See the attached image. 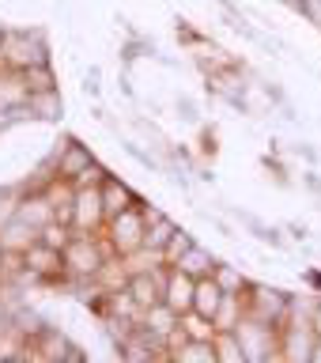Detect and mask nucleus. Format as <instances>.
<instances>
[{
  "label": "nucleus",
  "instance_id": "1",
  "mask_svg": "<svg viewBox=\"0 0 321 363\" xmlns=\"http://www.w3.org/2000/svg\"><path fill=\"white\" fill-rule=\"evenodd\" d=\"M106 257H110V250H106L102 231H76L72 242L64 246L68 284H95L102 265H106Z\"/></svg>",
  "mask_w": 321,
  "mask_h": 363
},
{
  "label": "nucleus",
  "instance_id": "2",
  "mask_svg": "<svg viewBox=\"0 0 321 363\" xmlns=\"http://www.w3.org/2000/svg\"><path fill=\"white\" fill-rule=\"evenodd\" d=\"M102 238H106V250L118 257H133L147 246V216H144V201L125 208L118 216H110L106 227H102Z\"/></svg>",
  "mask_w": 321,
  "mask_h": 363
},
{
  "label": "nucleus",
  "instance_id": "3",
  "mask_svg": "<svg viewBox=\"0 0 321 363\" xmlns=\"http://www.w3.org/2000/svg\"><path fill=\"white\" fill-rule=\"evenodd\" d=\"M235 337L246 352V363H276L280 359V325L265 322V318L246 314L235 325Z\"/></svg>",
  "mask_w": 321,
  "mask_h": 363
},
{
  "label": "nucleus",
  "instance_id": "4",
  "mask_svg": "<svg viewBox=\"0 0 321 363\" xmlns=\"http://www.w3.org/2000/svg\"><path fill=\"white\" fill-rule=\"evenodd\" d=\"M38 65H50V50H45V38L34 30H8L4 45H0V68H11V72H30Z\"/></svg>",
  "mask_w": 321,
  "mask_h": 363
},
{
  "label": "nucleus",
  "instance_id": "5",
  "mask_svg": "<svg viewBox=\"0 0 321 363\" xmlns=\"http://www.w3.org/2000/svg\"><path fill=\"white\" fill-rule=\"evenodd\" d=\"M23 265H27V272H30V280H34V284H68V272H64V250L45 246L42 238L27 250V254H23Z\"/></svg>",
  "mask_w": 321,
  "mask_h": 363
},
{
  "label": "nucleus",
  "instance_id": "6",
  "mask_svg": "<svg viewBox=\"0 0 321 363\" xmlns=\"http://www.w3.org/2000/svg\"><path fill=\"white\" fill-rule=\"evenodd\" d=\"M246 314L283 325V322H288V291L272 288V284H261V280H249V288H246Z\"/></svg>",
  "mask_w": 321,
  "mask_h": 363
},
{
  "label": "nucleus",
  "instance_id": "7",
  "mask_svg": "<svg viewBox=\"0 0 321 363\" xmlns=\"http://www.w3.org/2000/svg\"><path fill=\"white\" fill-rule=\"evenodd\" d=\"M106 204H102V186H79L72 201V227L76 231H102L106 227Z\"/></svg>",
  "mask_w": 321,
  "mask_h": 363
},
{
  "label": "nucleus",
  "instance_id": "8",
  "mask_svg": "<svg viewBox=\"0 0 321 363\" xmlns=\"http://www.w3.org/2000/svg\"><path fill=\"white\" fill-rule=\"evenodd\" d=\"M314 322H288L280 325V359L283 363H310V345H314Z\"/></svg>",
  "mask_w": 321,
  "mask_h": 363
},
{
  "label": "nucleus",
  "instance_id": "9",
  "mask_svg": "<svg viewBox=\"0 0 321 363\" xmlns=\"http://www.w3.org/2000/svg\"><path fill=\"white\" fill-rule=\"evenodd\" d=\"M27 340H30V345L23 348L27 356H38V359H84V352H79L64 333H57V329H45V333H30Z\"/></svg>",
  "mask_w": 321,
  "mask_h": 363
},
{
  "label": "nucleus",
  "instance_id": "10",
  "mask_svg": "<svg viewBox=\"0 0 321 363\" xmlns=\"http://www.w3.org/2000/svg\"><path fill=\"white\" fill-rule=\"evenodd\" d=\"M91 163H95V152H91L84 140H76V136H68V140L53 152V170L61 178H72V182L84 174Z\"/></svg>",
  "mask_w": 321,
  "mask_h": 363
},
{
  "label": "nucleus",
  "instance_id": "11",
  "mask_svg": "<svg viewBox=\"0 0 321 363\" xmlns=\"http://www.w3.org/2000/svg\"><path fill=\"white\" fill-rule=\"evenodd\" d=\"M16 216L23 223H30V227H42L57 220V208H53V201H50V193L45 189H27L23 197H16Z\"/></svg>",
  "mask_w": 321,
  "mask_h": 363
},
{
  "label": "nucleus",
  "instance_id": "12",
  "mask_svg": "<svg viewBox=\"0 0 321 363\" xmlns=\"http://www.w3.org/2000/svg\"><path fill=\"white\" fill-rule=\"evenodd\" d=\"M193 291H197V280H193L189 272L170 265L167 269V284H163V303L170 306V311H178V314H189L193 311Z\"/></svg>",
  "mask_w": 321,
  "mask_h": 363
},
{
  "label": "nucleus",
  "instance_id": "13",
  "mask_svg": "<svg viewBox=\"0 0 321 363\" xmlns=\"http://www.w3.org/2000/svg\"><path fill=\"white\" fill-rule=\"evenodd\" d=\"M30 102V84L23 72H11V68H0V110L4 113H19L27 110Z\"/></svg>",
  "mask_w": 321,
  "mask_h": 363
},
{
  "label": "nucleus",
  "instance_id": "14",
  "mask_svg": "<svg viewBox=\"0 0 321 363\" xmlns=\"http://www.w3.org/2000/svg\"><path fill=\"white\" fill-rule=\"evenodd\" d=\"M140 325L159 340V345L167 348V340L174 337V333H178V325H181V314H178V311H170L167 303H159V306H152V311H144V314H140Z\"/></svg>",
  "mask_w": 321,
  "mask_h": 363
},
{
  "label": "nucleus",
  "instance_id": "15",
  "mask_svg": "<svg viewBox=\"0 0 321 363\" xmlns=\"http://www.w3.org/2000/svg\"><path fill=\"white\" fill-rule=\"evenodd\" d=\"M34 242H38V227L23 223L19 216L0 223V246H4V254H27Z\"/></svg>",
  "mask_w": 321,
  "mask_h": 363
},
{
  "label": "nucleus",
  "instance_id": "16",
  "mask_svg": "<svg viewBox=\"0 0 321 363\" xmlns=\"http://www.w3.org/2000/svg\"><path fill=\"white\" fill-rule=\"evenodd\" d=\"M223 284L215 280V277H201L197 280V291H193V314H201V318H215V311H220V303H223Z\"/></svg>",
  "mask_w": 321,
  "mask_h": 363
},
{
  "label": "nucleus",
  "instance_id": "17",
  "mask_svg": "<svg viewBox=\"0 0 321 363\" xmlns=\"http://www.w3.org/2000/svg\"><path fill=\"white\" fill-rule=\"evenodd\" d=\"M170 359H178V363H220L212 337H186L174 352H170Z\"/></svg>",
  "mask_w": 321,
  "mask_h": 363
},
{
  "label": "nucleus",
  "instance_id": "18",
  "mask_svg": "<svg viewBox=\"0 0 321 363\" xmlns=\"http://www.w3.org/2000/svg\"><path fill=\"white\" fill-rule=\"evenodd\" d=\"M102 204H106V216H118L125 208H133V204H140V197L133 193L129 182H121V178H106L102 182Z\"/></svg>",
  "mask_w": 321,
  "mask_h": 363
},
{
  "label": "nucleus",
  "instance_id": "19",
  "mask_svg": "<svg viewBox=\"0 0 321 363\" xmlns=\"http://www.w3.org/2000/svg\"><path fill=\"white\" fill-rule=\"evenodd\" d=\"M215 265H220V261H215L208 250H204L201 242H193L186 254H181L178 261H174V269H181V272H189L193 280H201V277H212L215 272Z\"/></svg>",
  "mask_w": 321,
  "mask_h": 363
},
{
  "label": "nucleus",
  "instance_id": "20",
  "mask_svg": "<svg viewBox=\"0 0 321 363\" xmlns=\"http://www.w3.org/2000/svg\"><path fill=\"white\" fill-rule=\"evenodd\" d=\"M242 318H246V291H227L220 311H215V318H212V325L215 329H235Z\"/></svg>",
  "mask_w": 321,
  "mask_h": 363
},
{
  "label": "nucleus",
  "instance_id": "21",
  "mask_svg": "<svg viewBox=\"0 0 321 363\" xmlns=\"http://www.w3.org/2000/svg\"><path fill=\"white\" fill-rule=\"evenodd\" d=\"M27 110L38 113V121H57L61 118V95L57 91H30Z\"/></svg>",
  "mask_w": 321,
  "mask_h": 363
},
{
  "label": "nucleus",
  "instance_id": "22",
  "mask_svg": "<svg viewBox=\"0 0 321 363\" xmlns=\"http://www.w3.org/2000/svg\"><path fill=\"white\" fill-rule=\"evenodd\" d=\"M212 340H215V356H220V363H246V352H242V345H238L235 329H215Z\"/></svg>",
  "mask_w": 321,
  "mask_h": 363
},
{
  "label": "nucleus",
  "instance_id": "23",
  "mask_svg": "<svg viewBox=\"0 0 321 363\" xmlns=\"http://www.w3.org/2000/svg\"><path fill=\"white\" fill-rule=\"evenodd\" d=\"M72 235H76V227L64 223V220H50V223L38 231V238H42L45 246H53V250H64L68 242H72Z\"/></svg>",
  "mask_w": 321,
  "mask_h": 363
},
{
  "label": "nucleus",
  "instance_id": "24",
  "mask_svg": "<svg viewBox=\"0 0 321 363\" xmlns=\"http://www.w3.org/2000/svg\"><path fill=\"white\" fill-rule=\"evenodd\" d=\"M193 242H197V238H193L189 231H181V227H178V231H174V235H170V238H167V246H163V254H159V257H163V265H174V261H178L181 254H186V250H189Z\"/></svg>",
  "mask_w": 321,
  "mask_h": 363
},
{
  "label": "nucleus",
  "instance_id": "25",
  "mask_svg": "<svg viewBox=\"0 0 321 363\" xmlns=\"http://www.w3.org/2000/svg\"><path fill=\"white\" fill-rule=\"evenodd\" d=\"M212 277L223 284V291H246V288H249V277H246V272H238L235 265H223V261L215 265Z\"/></svg>",
  "mask_w": 321,
  "mask_h": 363
},
{
  "label": "nucleus",
  "instance_id": "26",
  "mask_svg": "<svg viewBox=\"0 0 321 363\" xmlns=\"http://www.w3.org/2000/svg\"><path fill=\"white\" fill-rule=\"evenodd\" d=\"M178 227L167 220V216H159L155 223H147V250H155V254H163V246H167V238L174 235Z\"/></svg>",
  "mask_w": 321,
  "mask_h": 363
},
{
  "label": "nucleus",
  "instance_id": "27",
  "mask_svg": "<svg viewBox=\"0 0 321 363\" xmlns=\"http://www.w3.org/2000/svg\"><path fill=\"white\" fill-rule=\"evenodd\" d=\"M23 76H27L30 91H57V76H53V65H38V68H30V72H23Z\"/></svg>",
  "mask_w": 321,
  "mask_h": 363
},
{
  "label": "nucleus",
  "instance_id": "28",
  "mask_svg": "<svg viewBox=\"0 0 321 363\" xmlns=\"http://www.w3.org/2000/svg\"><path fill=\"white\" fill-rule=\"evenodd\" d=\"M106 178H110V170H106V167H102L98 159H95V163H91V167L84 170V174L76 178V189H79V186H102Z\"/></svg>",
  "mask_w": 321,
  "mask_h": 363
},
{
  "label": "nucleus",
  "instance_id": "29",
  "mask_svg": "<svg viewBox=\"0 0 321 363\" xmlns=\"http://www.w3.org/2000/svg\"><path fill=\"white\" fill-rule=\"evenodd\" d=\"M310 363H321V333H314V345H310Z\"/></svg>",
  "mask_w": 321,
  "mask_h": 363
},
{
  "label": "nucleus",
  "instance_id": "30",
  "mask_svg": "<svg viewBox=\"0 0 321 363\" xmlns=\"http://www.w3.org/2000/svg\"><path fill=\"white\" fill-rule=\"evenodd\" d=\"M314 329L321 333V299H317V311H314Z\"/></svg>",
  "mask_w": 321,
  "mask_h": 363
},
{
  "label": "nucleus",
  "instance_id": "31",
  "mask_svg": "<svg viewBox=\"0 0 321 363\" xmlns=\"http://www.w3.org/2000/svg\"><path fill=\"white\" fill-rule=\"evenodd\" d=\"M4 34H8V30H4V27H0V45H4Z\"/></svg>",
  "mask_w": 321,
  "mask_h": 363
}]
</instances>
